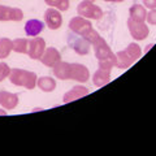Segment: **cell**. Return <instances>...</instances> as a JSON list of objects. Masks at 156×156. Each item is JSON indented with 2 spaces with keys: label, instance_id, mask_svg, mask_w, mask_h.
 <instances>
[{
  "label": "cell",
  "instance_id": "obj_23",
  "mask_svg": "<svg viewBox=\"0 0 156 156\" xmlns=\"http://www.w3.org/2000/svg\"><path fill=\"white\" fill-rule=\"evenodd\" d=\"M125 51L129 53V56L133 58L134 62H135L136 60H139L140 56H142V50H140V47L136 44V43H130V44L126 47Z\"/></svg>",
  "mask_w": 156,
  "mask_h": 156
},
{
  "label": "cell",
  "instance_id": "obj_8",
  "mask_svg": "<svg viewBox=\"0 0 156 156\" xmlns=\"http://www.w3.org/2000/svg\"><path fill=\"white\" fill-rule=\"evenodd\" d=\"M44 22L51 30H57L62 25V17L58 9L56 8H48L44 12Z\"/></svg>",
  "mask_w": 156,
  "mask_h": 156
},
{
  "label": "cell",
  "instance_id": "obj_16",
  "mask_svg": "<svg viewBox=\"0 0 156 156\" xmlns=\"http://www.w3.org/2000/svg\"><path fill=\"white\" fill-rule=\"evenodd\" d=\"M43 30H44V23L41 20L33 18L25 23V33L27 37H38Z\"/></svg>",
  "mask_w": 156,
  "mask_h": 156
},
{
  "label": "cell",
  "instance_id": "obj_20",
  "mask_svg": "<svg viewBox=\"0 0 156 156\" xmlns=\"http://www.w3.org/2000/svg\"><path fill=\"white\" fill-rule=\"evenodd\" d=\"M29 48V39L26 38H17L12 41V51L17 53H27Z\"/></svg>",
  "mask_w": 156,
  "mask_h": 156
},
{
  "label": "cell",
  "instance_id": "obj_29",
  "mask_svg": "<svg viewBox=\"0 0 156 156\" xmlns=\"http://www.w3.org/2000/svg\"><path fill=\"white\" fill-rule=\"evenodd\" d=\"M103 2H108V3H112V0H103Z\"/></svg>",
  "mask_w": 156,
  "mask_h": 156
},
{
  "label": "cell",
  "instance_id": "obj_3",
  "mask_svg": "<svg viewBox=\"0 0 156 156\" xmlns=\"http://www.w3.org/2000/svg\"><path fill=\"white\" fill-rule=\"evenodd\" d=\"M77 13H78V16L87 18V20H100L103 17L101 8L95 5V3L90 2V0H83V2H81L78 4Z\"/></svg>",
  "mask_w": 156,
  "mask_h": 156
},
{
  "label": "cell",
  "instance_id": "obj_11",
  "mask_svg": "<svg viewBox=\"0 0 156 156\" xmlns=\"http://www.w3.org/2000/svg\"><path fill=\"white\" fill-rule=\"evenodd\" d=\"M90 78V72L89 69L82 65V64H78V62H74L72 64V73H70V80H74V81H78V82H85Z\"/></svg>",
  "mask_w": 156,
  "mask_h": 156
},
{
  "label": "cell",
  "instance_id": "obj_30",
  "mask_svg": "<svg viewBox=\"0 0 156 156\" xmlns=\"http://www.w3.org/2000/svg\"><path fill=\"white\" fill-rule=\"evenodd\" d=\"M90 2H95V0H90Z\"/></svg>",
  "mask_w": 156,
  "mask_h": 156
},
{
  "label": "cell",
  "instance_id": "obj_21",
  "mask_svg": "<svg viewBox=\"0 0 156 156\" xmlns=\"http://www.w3.org/2000/svg\"><path fill=\"white\" fill-rule=\"evenodd\" d=\"M12 52V41L8 38H0V58H7Z\"/></svg>",
  "mask_w": 156,
  "mask_h": 156
},
{
  "label": "cell",
  "instance_id": "obj_18",
  "mask_svg": "<svg viewBox=\"0 0 156 156\" xmlns=\"http://www.w3.org/2000/svg\"><path fill=\"white\" fill-rule=\"evenodd\" d=\"M134 64V60L129 56V53L124 51H119L116 53V66L119 69H128Z\"/></svg>",
  "mask_w": 156,
  "mask_h": 156
},
{
  "label": "cell",
  "instance_id": "obj_14",
  "mask_svg": "<svg viewBox=\"0 0 156 156\" xmlns=\"http://www.w3.org/2000/svg\"><path fill=\"white\" fill-rule=\"evenodd\" d=\"M18 104V95L8 91H0V105L4 109H14Z\"/></svg>",
  "mask_w": 156,
  "mask_h": 156
},
{
  "label": "cell",
  "instance_id": "obj_7",
  "mask_svg": "<svg viewBox=\"0 0 156 156\" xmlns=\"http://www.w3.org/2000/svg\"><path fill=\"white\" fill-rule=\"evenodd\" d=\"M46 50V42L41 37H35L29 41V48H27V55L33 60L41 58L43 52Z\"/></svg>",
  "mask_w": 156,
  "mask_h": 156
},
{
  "label": "cell",
  "instance_id": "obj_2",
  "mask_svg": "<svg viewBox=\"0 0 156 156\" xmlns=\"http://www.w3.org/2000/svg\"><path fill=\"white\" fill-rule=\"evenodd\" d=\"M8 78L12 85L25 87L27 90H33L37 86V80H38L35 73L25 69H11Z\"/></svg>",
  "mask_w": 156,
  "mask_h": 156
},
{
  "label": "cell",
  "instance_id": "obj_12",
  "mask_svg": "<svg viewBox=\"0 0 156 156\" xmlns=\"http://www.w3.org/2000/svg\"><path fill=\"white\" fill-rule=\"evenodd\" d=\"M87 94H89V90H87L85 86H74L72 90H69L62 96V103L68 104V103H70V101H74V100H78V99H81V98L86 96Z\"/></svg>",
  "mask_w": 156,
  "mask_h": 156
},
{
  "label": "cell",
  "instance_id": "obj_9",
  "mask_svg": "<svg viewBox=\"0 0 156 156\" xmlns=\"http://www.w3.org/2000/svg\"><path fill=\"white\" fill-rule=\"evenodd\" d=\"M23 12L20 8L0 5V21H21Z\"/></svg>",
  "mask_w": 156,
  "mask_h": 156
},
{
  "label": "cell",
  "instance_id": "obj_26",
  "mask_svg": "<svg viewBox=\"0 0 156 156\" xmlns=\"http://www.w3.org/2000/svg\"><path fill=\"white\" fill-rule=\"evenodd\" d=\"M143 5L148 9H156V0H143Z\"/></svg>",
  "mask_w": 156,
  "mask_h": 156
},
{
  "label": "cell",
  "instance_id": "obj_28",
  "mask_svg": "<svg viewBox=\"0 0 156 156\" xmlns=\"http://www.w3.org/2000/svg\"><path fill=\"white\" fill-rule=\"evenodd\" d=\"M121 2H124V0H112V3H121Z\"/></svg>",
  "mask_w": 156,
  "mask_h": 156
},
{
  "label": "cell",
  "instance_id": "obj_22",
  "mask_svg": "<svg viewBox=\"0 0 156 156\" xmlns=\"http://www.w3.org/2000/svg\"><path fill=\"white\" fill-rule=\"evenodd\" d=\"M44 3L51 8L58 9L60 12L69 9V0H44Z\"/></svg>",
  "mask_w": 156,
  "mask_h": 156
},
{
  "label": "cell",
  "instance_id": "obj_24",
  "mask_svg": "<svg viewBox=\"0 0 156 156\" xmlns=\"http://www.w3.org/2000/svg\"><path fill=\"white\" fill-rule=\"evenodd\" d=\"M11 73V68L5 62H0V82H3L5 78H8Z\"/></svg>",
  "mask_w": 156,
  "mask_h": 156
},
{
  "label": "cell",
  "instance_id": "obj_25",
  "mask_svg": "<svg viewBox=\"0 0 156 156\" xmlns=\"http://www.w3.org/2000/svg\"><path fill=\"white\" fill-rule=\"evenodd\" d=\"M146 20H147V22L150 25H156V9H151V11L147 13Z\"/></svg>",
  "mask_w": 156,
  "mask_h": 156
},
{
  "label": "cell",
  "instance_id": "obj_27",
  "mask_svg": "<svg viewBox=\"0 0 156 156\" xmlns=\"http://www.w3.org/2000/svg\"><path fill=\"white\" fill-rule=\"evenodd\" d=\"M152 46H154V44H148L147 47H146V48H144V52H147V51H150V48H151V47H152Z\"/></svg>",
  "mask_w": 156,
  "mask_h": 156
},
{
  "label": "cell",
  "instance_id": "obj_1",
  "mask_svg": "<svg viewBox=\"0 0 156 156\" xmlns=\"http://www.w3.org/2000/svg\"><path fill=\"white\" fill-rule=\"evenodd\" d=\"M92 46H94L95 56L98 58V64H99V66L112 70V68L116 66V53L112 52L108 43L100 37Z\"/></svg>",
  "mask_w": 156,
  "mask_h": 156
},
{
  "label": "cell",
  "instance_id": "obj_4",
  "mask_svg": "<svg viewBox=\"0 0 156 156\" xmlns=\"http://www.w3.org/2000/svg\"><path fill=\"white\" fill-rule=\"evenodd\" d=\"M69 29L72 33L77 34V35H81L86 39V37L94 30L92 29V23L90 20L83 18L81 16H77V17H73L69 22Z\"/></svg>",
  "mask_w": 156,
  "mask_h": 156
},
{
  "label": "cell",
  "instance_id": "obj_10",
  "mask_svg": "<svg viewBox=\"0 0 156 156\" xmlns=\"http://www.w3.org/2000/svg\"><path fill=\"white\" fill-rule=\"evenodd\" d=\"M39 60L43 62V65L53 68L58 61H61V55L58 52V50H56L55 47H48L44 50V52H43V55Z\"/></svg>",
  "mask_w": 156,
  "mask_h": 156
},
{
  "label": "cell",
  "instance_id": "obj_17",
  "mask_svg": "<svg viewBox=\"0 0 156 156\" xmlns=\"http://www.w3.org/2000/svg\"><path fill=\"white\" fill-rule=\"evenodd\" d=\"M146 17H147V11H146L144 5H139V4H134L129 9V18L134 20L136 22H144Z\"/></svg>",
  "mask_w": 156,
  "mask_h": 156
},
{
  "label": "cell",
  "instance_id": "obj_19",
  "mask_svg": "<svg viewBox=\"0 0 156 156\" xmlns=\"http://www.w3.org/2000/svg\"><path fill=\"white\" fill-rule=\"evenodd\" d=\"M37 86L44 92H52L56 89V81L51 77H41L37 80Z\"/></svg>",
  "mask_w": 156,
  "mask_h": 156
},
{
  "label": "cell",
  "instance_id": "obj_15",
  "mask_svg": "<svg viewBox=\"0 0 156 156\" xmlns=\"http://www.w3.org/2000/svg\"><path fill=\"white\" fill-rule=\"evenodd\" d=\"M70 73H72V64L65 61H58L53 66V74L58 80H70Z\"/></svg>",
  "mask_w": 156,
  "mask_h": 156
},
{
  "label": "cell",
  "instance_id": "obj_13",
  "mask_svg": "<svg viewBox=\"0 0 156 156\" xmlns=\"http://www.w3.org/2000/svg\"><path fill=\"white\" fill-rule=\"evenodd\" d=\"M111 81V69H105V68H98V70L92 76V83L96 87H103Z\"/></svg>",
  "mask_w": 156,
  "mask_h": 156
},
{
  "label": "cell",
  "instance_id": "obj_5",
  "mask_svg": "<svg viewBox=\"0 0 156 156\" xmlns=\"http://www.w3.org/2000/svg\"><path fill=\"white\" fill-rule=\"evenodd\" d=\"M68 44L78 55H87L90 52V47H91V44L83 37L77 35L74 33H70L68 35Z\"/></svg>",
  "mask_w": 156,
  "mask_h": 156
},
{
  "label": "cell",
  "instance_id": "obj_6",
  "mask_svg": "<svg viewBox=\"0 0 156 156\" xmlns=\"http://www.w3.org/2000/svg\"><path fill=\"white\" fill-rule=\"evenodd\" d=\"M128 29H129L130 35L135 41H143L150 34V29L146 25V22H136L131 18L128 20Z\"/></svg>",
  "mask_w": 156,
  "mask_h": 156
}]
</instances>
